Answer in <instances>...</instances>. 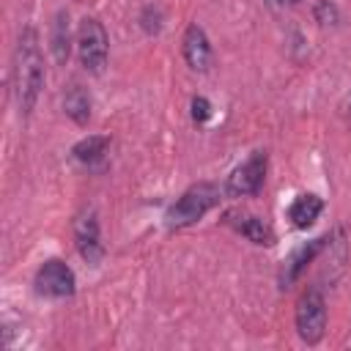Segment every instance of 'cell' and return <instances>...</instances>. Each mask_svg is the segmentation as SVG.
I'll return each mask as SVG.
<instances>
[{
    "mask_svg": "<svg viewBox=\"0 0 351 351\" xmlns=\"http://www.w3.org/2000/svg\"><path fill=\"white\" fill-rule=\"evenodd\" d=\"M219 203V186L211 184V181H200V184H192L165 214V225L170 230H181V228H189L195 225L197 219H203L214 206Z\"/></svg>",
    "mask_w": 351,
    "mask_h": 351,
    "instance_id": "7a4b0ae2",
    "label": "cell"
},
{
    "mask_svg": "<svg viewBox=\"0 0 351 351\" xmlns=\"http://www.w3.org/2000/svg\"><path fill=\"white\" fill-rule=\"evenodd\" d=\"M324 244H326V236H321V239H315V241H310V244H304V247H299L291 258H288V263H285V271H282V285H291L293 280H299V274L315 261V255L324 250Z\"/></svg>",
    "mask_w": 351,
    "mask_h": 351,
    "instance_id": "8fae6325",
    "label": "cell"
},
{
    "mask_svg": "<svg viewBox=\"0 0 351 351\" xmlns=\"http://www.w3.org/2000/svg\"><path fill=\"white\" fill-rule=\"evenodd\" d=\"M184 60L192 71H208L214 55H211V44H208V36L200 25H189L186 33H184Z\"/></svg>",
    "mask_w": 351,
    "mask_h": 351,
    "instance_id": "ba28073f",
    "label": "cell"
},
{
    "mask_svg": "<svg viewBox=\"0 0 351 351\" xmlns=\"http://www.w3.org/2000/svg\"><path fill=\"white\" fill-rule=\"evenodd\" d=\"M313 14H315V22L318 25H337V19H340L335 3H329V0H315Z\"/></svg>",
    "mask_w": 351,
    "mask_h": 351,
    "instance_id": "9a60e30c",
    "label": "cell"
},
{
    "mask_svg": "<svg viewBox=\"0 0 351 351\" xmlns=\"http://www.w3.org/2000/svg\"><path fill=\"white\" fill-rule=\"evenodd\" d=\"M74 44H77V55H80L82 69L90 74H101L107 66V55H110V38H107L104 25L93 16H85L77 27Z\"/></svg>",
    "mask_w": 351,
    "mask_h": 351,
    "instance_id": "3957f363",
    "label": "cell"
},
{
    "mask_svg": "<svg viewBox=\"0 0 351 351\" xmlns=\"http://www.w3.org/2000/svg\"><path fill=\"white\" fill-rule=\"evenodd\" d=\"M77 288V280H74V271L69 263L52 258V261H44L36 271V291L41 296H49V299H66L71 296Z\"/></svg>",
    "mask_w": 351,
    "mask_h": 351,
    "instance_id": "8992f818",
    "label": "cell"
},
{
    "mask_svg": "<svg viewBox=\"0 0 351 351\" xmlns=\"http://www.w3.org/2000/svg\"><path fill=\"white\" fill-rule=\"evenodd\" d=\"M63 112L74 121V123H88L90 121V96L80 82H71L63 93Z\"/></svg>",
    "mask_w": 351,
    "mask_h": 351,
    "instance_id": "7c38bea8",
    "label": "cell"
},
{
    "mask_svg": "<svg viewBox=\"0 0 351 351\" xmlns=\"http://www.w3.org/2000/svg\"><path fill=\"white\" fill-rule=\"evenodd\" d=\"M211 118V101L206 96H195L192 99V121L195 123H206Z\"/></svg>",
    "mask_w": 351,
    "mask_h": 351,
    "instance_id": "e0dca14e",
    "label": "cell"
},
{
    "mask_svg": "<svg viewBox=\"0 0 351 351\" xmlns=\"http://www.w3.org/2000/svg\"><path fill=\"white\" fill-rule=\"evenodd\" d=\"M44 88V58L38 47L36 27H25L19 33L16 55H14V93L22 115H30V110L38 101V93Z\"/></svg>",
    "mask_w": 351,
    "mask_h": 351,
    "instance_id": "6da1fadb",
    "label": "cell"
},
{
    "mask_svg": "<svg viewBox=\"0 0 351 351\" xmlns=\"http://www.w3.org/2000/svg\"><path fill=\"white\" fill-rule=\"evenodd\" d=\"M263 3H266L269 8H282L285 3H296V0H263Z\"/></svg>",
    "mask_w": 351,
    "mask_h": 351,
    "instance_id": "ac0fdd59",
    "label": "cell"
},
{
    "mask_svg": "<svg viewBox=\"0 0 351 351\" xmlns=\"http://www.w3.org/2000/svg\"><path fill=\"white\" fill-rule=\"evenodd\" d=\"M266 181V154L255 151L247 162H241L225 181V195L228 197H250L258 195V189Z\"/></svg>",
    "mask_w": 351,
    "mask_h": 351,
    "instance_id": "5b68a950",
    "label": "cell"
},
{
    "mask_svg": "<svg viewBox=\"0 0 351 351\" xmlns=\"http://www.w3.org/2000/svg\"><path fill=\"white\" fill-rule=\"evenodd\" d=\"M140 25H143V30H145L148 36L159 33V30H162V11H159L156 5H145L143 14H140Z\"/></svg>",
    "mask_w": 351,
    "mask_h": 351,
    "instance_id": "2e32d148",
    "label": "cell"
},
{
    "mask_svg": "<svg viewBox=\"0 0 351 351\" xmlns=\"http://www.w3.org/2000/svg\"><path fill=\"white\" fill-rule=\"evenodd\" d=\"M107 148H110V137H104V134H88V137H82L80 143H74L71 154H74V159L82 162V165H96L99 159H104Z\"/></svg>",
    "mask_w": 351,
    "mask_h": 351,
    "instance_id": "4fadbf2b",
    "label": "cell"
},
{
    "mask_svg": "<svg viewBox=\"0 0 351 351\" xmlns=\"http://www.w3.org/2000/svg\"><path fill=\"white\" fill-rule=\"evenodd\" d=\"M74 244L77 252L88 261V263H99L104 255V244H101V230H99V219L96 211L88 208L74 219Z\"/></svg>",
    "mask_w": 351,
    "mask_h": 351,
    "instance_id": "52a82bcc",
    "label": "cell"
},
{
    "mask_svg": "<svg viewBox=\"0 0 351 351\" xmlns=\"http://www.w3.org/2000/svg\"><path fill=\"white\" fill-rule=\"evenodd\" d=\"M49 47H52V58L55 63H66L71 55V22H69V11H58L52 19V33H49Z\"/></svg>",
    "mask_w": 351,
    "mask_h": 351,
    "instance_id": "9c48e42d",
    "label": "cell"
},
{
    "mask_svg": "<svg viewBox=\"0 0 351 351\" xmlns=\"http://www.w3.org/2000/svg\"><path fill=\"white\" fill-rule=\"evenodd\" d=\"M321 211H324V200H321L318 195L307 192V195H299V197L291 203V208H288V219L293 222V228L304 230V228H310V225L321 217Z\"/></svg>",
    "mask_w": 351,
    "mask_h": 351,
    "instance_id": "30bf717a",
    "label": "cell"
},
{
    "mask_svg": "<svg viewBox=\"0 0 351 351\" xmlns=\"http://www.w3.org/2000/svg\"><path fill=\"white\" fill-rule=\"evenodd\" d=\"M296 332L307 346H315L326 332V302L318 288H307L296 302Z\"/></svg>",
    "mask_w": 351,
    "mask_h": 351,
    "instance_id": "277c9868",
    "label": "cell"
},
{
    "mask_svg": "<svg viewBox=\"0 0 351 351\" xmlns=\"http://www.w3.org/2000/svg\"><path fill=\"white\" fill-rule=\"evenodd\" d=\"M239 230H241V236H247L252 244H261V247H269V244L274 241L271 228H269L261 217H244V219L239 222Z\"/></svg>",
    "mask_w": 351,
    "mask_h": 351,
    "instance_id": "5bb4252c",
    "label": "cell"
}]
</instances>
